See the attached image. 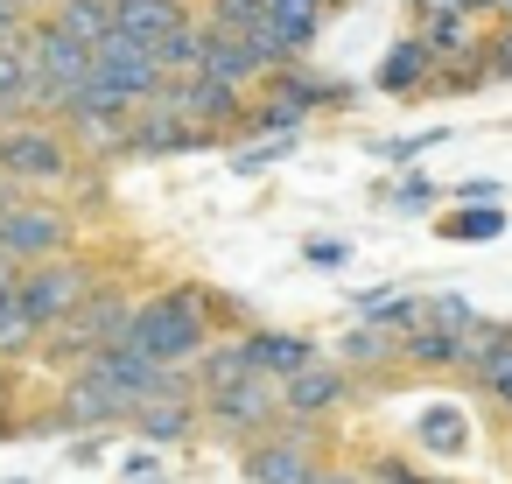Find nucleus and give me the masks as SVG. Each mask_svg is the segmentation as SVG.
Returning <instances> with one entry per match:
<instances>
[{
  "instance_id": "obj_23",
  "label": "nucleus",
  "mask_w": 512,
  "mask_h": 484,
  "mask_svg": "<svg viewBox=\"0 0 512 484\" xmlns=\"http://www.w3.org/2000/svg\"><path fill=\"white\" fill-rule=\"evenodd\" d=\"M190 372H197V400H204V393H218V386H232V379H246V372H260V365L246 358V337H232V344H204V351L190 358Z\"/></svg>"
},
{
  "instance_id": "obj_3",
  "label": "nucleus",
  "mask_w": 512,
  "mask_h": 484,
  "mask_svg": "<svg viewBox=\"0 0 512 484\" xmlns=\"http://www.w3.org/2000/svg\"><path fill=\"white\" fill-rule=\"evenodd\" d=\"M22 50H29V113H43V120H64L71 113V99L85 92V78H92V50L85 43H71L57 22H29V36H22Z\"/></svg>"
},
{
  "instance_id": "obj_5",
  "label": "nucleus",
  "mask_w": 512,
  "mask_h": 484,
  "mask_svg": "<svg viewBox=\"0 0 512 484\" xmlns=\"http://www.w3.org/2000/svg\"><path fill=\"white\" fill-rule=\"evenodd\" d=\"M155 92H162V64H155V50L134 43V36H120V29H106V36L92 43V78H85L78 99L134 113V106H148Z\"/></svg>"
},
{
  "instance_id": "obj_33",
  "label": "nucleus",
  "mask_w": 512,
  "mask_h": 484,
  "mask_svg": "<svg viewBox=\"0 0 512 484\" xmlns=\"http://www.w3.org/2000/svg\"><path fill=\"white\" fill-rule=\"evenodd\" d=\"M449 232H463V239H491V232H505V218H498L491 204H477V211L463 204V218H449Z\"/></svg>"
},
{
  "instance_id": "obj_6",
  "label": "nucleus",
  "mask_w": 512,
  "mask_h": 484,
  "mask_svg": "<svg viewBox=\"0 0 512 484\" xmlns=\"http://www.w3.org/2000/svg\"><path fill=\"white\" fill-rule=\"evenodd\" d=\"M92 288H99V267H92L85 253H57V260L15 267V302H22V316L36 323V337H43V330H57V323H64Z\"/></svg>"
},
{
  "instance_id": "obj_26",
  "label": "nucleus",
  "mask_w": 512,
  "mask_h": 484,
  "mask_svg": "<svg viewBox=\"0 0 512 484\" xmlns=\"http://www.w3.org/2000/svg\"><path fill=\"white\" fill-rule=\"evenodd\" d=\"M400 358H407V365H428V372H449V365H463V337H456V330L421 323V330H407V337H400Z\"/></svg>"
},
{
  "instance_id": "obj_41",
  "label": "nucleus",
  "mask_w": 512,
  "mask_h": 484,
  "mask_svg": "<svg viewBox=\"0 0 512 484\" xmlns=\"http://www.w3.org/2000/svg\"><path fill=\"white\" fill-rule=\"evenodd\" d=\"M463 8H470V15H498V0H463Z\"/></svg>"
},
{
  "instance_id": "obj_45",
  "label": "nucleus",
  "mask_w": 512,
  "mask_h": 484,
  "mask_svg": "<svg viewBox=\"0 0 512 484\" xmlns=\"http://www.w3.org/2000/svg\"><path fill=\"white\" fill-rule=\"evenodd\" d=\"M421 484H449V477H421Z\"/></svg>"
},
{
  "instance_id": "obj_42",
  "label": "nucleus",
  "mask_w": 512,
  "mask_h": 484,
  "mask_svg": "<svg viewBox=\"0 0 512 484\" xmlns=\"http://www.w3.org/2000/svg\"><path fill=\"white\" fill-rule=\"evenodd\" d=\"M22 8H29V15H50V8H57V0H22Z\"/></svg>"
},
{
  "instance_id": "obj_31",
  "label": "nucleus",
  "mask_w": 512,
  "mask_h": 484,
  "mask_svg": "<svg viewBox=\"0 0 512 484\" xmlns=\"http://www.w3.org/2000/svg\"><path fill=\"white\" fill-rule=\"evenodd\" d=\"M421 323H435V330H456V337H470V323H477V302H463V295H428V316ZM414 323V330H421Z\"/></svg>"
},
{
  "instance_id": "obj_11",
  "label": "nucleus",
  "mask_w": 512,
  "mask_h": 484,
  "mask_svg": "<svg viewBox=\"0 0 512 484\" xmlns=\"http://www.w3.org/2000/svg\"><path fill=\"white\" fill-rule=\"evenodd\" d=\"M218 134H204V127H190L162 92L148 99V106H134L127 113V155L134 162H162V155H190V148H211Z\"/></svg>"
},
{
  "instance_id": "obj_30",
  "label": "nucleus",
  "mask_w": 512,
  "mask_h": 484,
  "mask_svg": "<svg viewBox=\"0 0 512 484\" xmlns=\"http://www.w3.org/2000/svg\"><path fill=\"white\" fill-rule=\"evenodd\" d=\"M414 435H421V449H435V456H456V449L470 442V428H463L456 407H428V421H421Z\"/></svg>"
},
{
  "instance_id": "obj_29",
  "label": "nucleus",
  "mask_w": 512,
  "mask_h": 484,
  "mask_svg": "<svg viewBox=\"0 0 512 484\" xmlns=\"http://www.w3.org/2000/svg\"><path fill=\"white\" fill-rule=\"evenodd\" d=\"M470 22H477V15H449V22H421L414 36L435 50V64H456V57L477 50V29H470Z\"/></svg>"
},
{
  "instance_id": "obj_13",
  "label": "nucleus",
  "mask_w": 512,
  "mask_h": 484,
  "mask_svg": "<svg viewBox=\"0 0 512 484\" xmlns=\"http://www.w3.org/2000/svg\"><path fill=\"white\" fill-rule=\"evenodd\" d=\"M64 134H71L78 162H127V113H120V106L71 99V113H64Z\"/></svg>"
},
{
  "instance_id": "obj_1",
  "label": "nucleus",
  "mask_w": 512,
  "mask_h": 484,
  "mask_svg": "<svg viewBox=\"0 0 512 484\" xmlns=\"http://www.w3.org/2000/svg\"><path fill=\"white\" fill-rule=\"evenodd\" d=\"M218 316H232V302L183 281V288H162V295H141V302H134L127 344H134L141 358H155V365H190V358L211 344Z\"/></svg>"
},
{
  "instance_id": "obj_34",
  "label": "nucleus",
  "mask_w": 512,
  "mask_h": 484,
  "mask_svg": "<svg viewBox=\"0 0 512 484\" xmlns=\"http://www.w3.org/2000/svg\"><path fill=\"white\" fill-rule=\"evenodd\" d=\"M393 204H400V211H428V204H435V183H428V176H407V183H393Z\"/></svg>"
},
{
  "instance_id": "obj_24",
  "label": "nucleus",
  "mask_w": 512,
  "mask_h": 484,
  "mask_svg": "<svg viewBox=\"0 0 512 484\" xmlns=\"http://www.w3.org/2000/svg\"><path fill=\"white\" fill-rule=\"evenodd\" d=\"M204 43H211V29L190 15L183 29H169L162 43H155V64H162V78H197L204 71Z\"/></svg>"
},
{
  "instance_id": "obj_36",
  "label": "nucleus",
  "mask_w": 512,
  "mask_h": 484,
  "mask_svg": "<svg viewBox=\"0 0 512 484\" xmlns=\"http://www.w3.org/2000/svg\"><path fill=\"white\" fill-rule=\"evenodd\" d=\"M309 260H316V267H344V246H337V239H309Z\"/></svg>"
},
{
  "instance_id": "obj_14",
  "label": "nucleus",
  "mask_w": 512,
  "mask_h": 484,
  "mask_svg": "<svg viewBox=\"0 0 512 484\" xmlns=\"http://www.w3.org/2000/svg\"><path fill=\"white\" fill-rule=\"evenodd\" d=\"M344 393H351L344 365H323V358H309L302 372H288V379H281V414H295V421H323V414H330Z\"/></svg>"
},
{
  "instance_id": "obj_28",
  "label": "nucleus",
  "mask_w": 512,
  "mask_h": 484,
  "mask_svg": "<svg viewBox=\"0 0 512 484\" xmlns=\"http://www.w3.org/2000/svg\"><path fill=\"white\" fill-rule=\"evenodd\" d=\"M22 113H29V50L0 43V120H22Z\"/></svg>"
},
{
  "instance_id": "obj_22",
  "label": "nucleus",
  "mask_w": 512,
  "mask_h": 484,
  "mask_svg": "<svg viewBox=\"0 0 512 484\" xmlns=\"http://www.w3.org/2000/svg\"><path fill=\"white\" fill-rule=\"evenodd\" d=\"M15 358H36V323L15 302V267L0 260V365H15Z\"/></svg>"
},
{
  "instance_id": "obj_10",
  "label": "nucleus",
  "mask_w": 512,
  "mask_h": 484,
  "mask_svg": "<svg viewBox=\"0 0 512 484\" xmlns=\"http://www.w3.org/2000/svg\"><path fill=\"white\" fill-rule=\"evenodd\" d=\"M204 414H211V428H218V435L253 442V435H267V428L281 421V379L246 372V379H232V386L204 393Z\"/></svg>"
},
{
  "instance_id": "obj_27",
  "label": "nucleus",
  "mask_w": 512,
  "mask_h": 484,
  "mask_svg": "<svg viewBox=\"0 0 512 484\" xmlns=\"http://www.w3.org/2000/svg\"><path fill=\"white\" fill-rule=\"evenodd\" d=\"M267 15H274V29L288 36V50L302 57V50L316 43V29H323V15H330V0H267Z\"/></svg>"
},
{
  "instance_id": "obj_44",
  "label": "nucleus",
  "mask_w": 512,
  "mask_h": 484,
  "mask_svg": "<svg viewBox=\"0 0 512 484\" xmlns=\"http://www.w3.org/2000/svg\"><path fill=\"white\" fill-rule=\"evenodd\" d=\"M498 400H505V407H512V386H505V393H498Z\"/></svg>"
},
{
  "instance_id": "obj_21",
  "label": "nucleus",
  "mask_w": 512,
  "mask_h": 484,
  "mask_svg": "<svg viewBox=\"0 0 512 484\" xmlns=\"http://www.w3.org/2000/svg\"><path fill=\"white\" fill-rule=\"evenodd\" d=\"M393 358H400V330H393V323L358 316V323L344 330V365H351V372H379V365H393Z\"/></svg>"
},
{
  "instance_id": "obj_12",
  "label": "nucleus",
  "mask_w": 512,
  "mask_h": 484,
  "mask_svg": "<svg viewBox=\"0 0 512 484\" xmlns=\"http://www.w3.org/2000/svg\"><path fill=\"white\" fill-rule=\"evenodd\" d=\"M162 99H169L190 127H204V134H239L253 92H232V85H218V78L197 71V78H162Z\"/></svg>"
},
{
  "instance_id": "obj_8",
  "label": "nucleus",
  "mask_w": 512,
  "mask_h": 484,
  "mask_svg": "<svg viewBox=\"0 0 512 484\" xmlns=\"http://www.w3.org/2000/svg\"><path fill=\"white\" fill-rule=\"evenodd\" d=\"M127 414H134V400H127L120 386H106L99 372L71 365V372H64V393H57V407L36 421V435H99V428H120Z\"/></svg>"
},
{
  "instance_id": "obj_9",
  "label": "nucleus",
  "mask_w": 512,
  "mask_h": 484,
  "mask_svg": "<svg viewBox=\"0 0 512 484\" xmlns=\"http://www.w3.org/2000/svg\"><path fill=\"white\" fill-rule=\"evenodd\" d=\"M288 428H267V435H253L246 442V484H316V421H295V414H281Z\"/></svg>"
},
{
  "instance_id": "obj_35",
  "label": "nucleus",
  "mask_w": 512,
  "mask_h": 484,
  "mask_svg": "<svg viewBox=\"0 0 512 484\" xmlns=\"http://www.w3.org/2000/svg\"><path fill=\"white\" fill-rule=\"evenodd\" d=\"M29 22H36V15L22 8V0H0V43H22V36H29Z\"/></svg>"
},
{
  "instance_id": "obj_20",
  "label": "nucleus",
  "mask_w": 512,
  "mask_h": 484,
  "mask_svg": "<svg viewBox=\"0 0 512 484\" xmlns=\"http://www.w3.org/2000/svg\"><path fill=\"white\" fill-rule=\"evenodd\" d=\"M246 358H253L267 379H288V372H302V365L316 358V344L295 337V330H246Z\"/></svg>"
},
{
  "instance_id": "obj_16",
  "label": "nucleus",
  "mask_w": 512,
  "mask_h": 484,
  "mask_svg": "<svg viewBox=\"0 0 512 484\" xmlns=\"http://www.w3.org/2000/svg\"><path fill=\"white\" fill-rule=\"evenodd\" d=\"M197 8H190V0H113V29L120 36H134V43H162L169 29H183Z\"/></svg>"
},
{
  "instance_id": "obj_39",
  "label": "nucleus",
  "mask_w": 512,
  "mask_h": 484,
  "mask_svg": "<svg viewBox=\"0 0 512 484\" xmlns=\"http://www.w3.org/2000/svg\"><path fill=\"white\" fill-rule=\"evenodd\" d=\"M22 197H29V190H22V183H15V176H0V218H8V211H15V204H22Z\"/></svg>"
},
{
  "instance_id": "obj_38",
  "label": "nucleus",
  "mask_w": 512,
  "mask_h": 484,
  "mask_svg": "<svg viewBox=\"0 0 512 484\" xmlns=\"http://www.w3.org/2000/svg\"><path fill=\"white\" fill-rule=\"evenodd\" d=\"M8 414H15V386H8V379H0V442H8V435H15V421H8Z\"/></svg>"
},
{
  "instance_id": "obj_15",
  "label": "nucleus",
  "mask_w": 512,
  "mask_h": 484,
  "mask_svg": "<svg viewBox=\"0 0 512 484\" xmlns=\"http://www.w3.org/2000/svg\"><path fill=\"white\" fill-rule=\"evenodd\" d=\"M197 414H204L197 393H148V400H134L127 421H134L141 442H162V449H169V442H190V435H197Z\"/></svg>"
},
{
  "instance_id": "obj_37",
  "label": "nucleus",
  "mask_w": 512,
  "mask_h": 484,
  "mask_svg": "<svg viewBox=\"0 0 512 484\" xmlns=\"http://www.w3.org/2000/svg\"><path fill=\"white\" fill-rule=\"evenodd\" d=\"M463 204H498V183H456Z\"/></svg>"
},
{
  "instance_id": "obj_40",
  "label": "nucleus",
  "mask_w": 512,
  "mask_h": 484,
  "mask_svg": "<svg viewBox=\"0 0 512 484\" xmlns=\"http://www.w3.org/2000/svg\"><path fill=\"white\" fill-rule=\"evenodd\" d=\"M316 484H365V470H330V463H323V470H316Z\"/></svg>"
},
{
  "instance_id": "obj_32",
  "label": "nucleus",
  "mask_w": 512,
  "mask_h": 484,
  "mask_svg": "<svg viewBox=\"0 0 512 484\" xmlns=\"http://www.w3.org/2000/svg\"><path fill=\"white\" fill-rule=\"evenodd\" d=\"M484 78H491V85H512V22H505V15H498L491 36H484Z\"/></svg>"
},
{
  "instance_id": "obj_43",
  "label": "nucleus",
  "mask_w": 512,
  "mask_h": 484,
  "mask_svg": "<svg viewBox=\"0 0 512 484\" xmlns=\"http://www.w3.org/2000/svg\"><path fill=\"white\" fill-rule=\"evenodd\" d=\"M498 15H505V22H512V0H498Z\"/></svg>"
},
{
  "instance_id": "obj_25",
  "label": "nucleus",
  "mask_w": 512,
  "mask_h": 484,
  "mask_svg": "<svg viewBox=\"0 0 512 484\" xmlns=\"http://www.w3.org/2000/svg\"><path fill=\"white\" fill-rule=\"evenodd\" d=\"M43 22H57L71 43H85V50H92V43L113 29V0H57V8H50Z\"/></svg>"
},
{
  "instance_id": "obj_17",
  "label": "nucleus",
  "mask_w": 512,
  "mask_h": 484,
  "mask_svg": "<svg viewBox=\"0 0 512 484\" xmlns=\"http://www.w3.org/2000/svg\"><path fill=\"white\" fill-rule=\"evenodd\" d=\"M379 92H393V99H414V92H428V78H435V50L421 43V36H400L386 57H379Z\"/></svg>"
},
{
  "instance_id": "obj_7",
  "label": "nucleus",
  "mask_w": 512,
  "mask_h": 484,
  "mask_svg": "<svg viewBox=\"0 0 512 484\" xmlns=\"http://www.w3.org/2000/svg\"><path fill=\"white\" fill-rule=\"evenodd\" d=\"M78 246V211L64 197H22L8 218H0V260L8 267H36V260H57Z\"/></svg>"
},
{
  "instance_id": "obj_2",
  "label": "nucleus",
  "mask_w": 512,
  "mask_h": 484,
  "mask_svg": "<svg viewBox=\"0 0 512 484\" xmlns=\"http://www.w3.org/2000/svg\"><path fill=\"white\" fill-rule=\"evenodd\" d=\"M127 323H134V295L127 288H113V281H99L57 330H43L36 337V358L43 365H57V372H71V365H85L92 351H106V344H120L127 337Z\"/></svg>"
},
{
  "instance_id": "obj_19",
  "label": "nucleus",
  "mask_w": 512,
  "mask_h": 484,
  "mask_svg": "<svg viewBox=\"0 0 512 484\" xmlns=\"http://www.w3.org/2000/svg\"><path fill=\"white\" fill-rule=\"evenodd\" d=\"M204 78H218V85H232V92H260L267 64L253 57L246 36H211V43H204Z\"/></svg>"
},
{
  "instance_id": "obj_4",
  "label": "nucleus",
  "mask_w": 512,
  "mask_h": 484,
  "mask_svg": "<svg viewBox=\"0 0 512 484\" xmlns=\"http://www.w3.org/2000/svg\"><path fill=\"white\" fill-rule=\"evenodd\" d=\"M71 169H78V148L64 120H43V113L0 120V176H15L22 190H64Z\"/></svg>"
},
{
  "instance_id": "obj_18",
  "label": "nucleus",
  "mask_w": 512,
  "mask_h": 484,
  "mask_svg": "<svg viewBox=\"0 0 512 484\" xmlns=\"http://www.w3.org/2000/svg\"><path fill=\"white\" fill-rule=\"evenodd\" d=\"M260 85H267V92H281V99H295L309 120H316V113H337V106L351 99V85H330L323 71H302V64H281V71H267Z\"/></svg>"
}]
</instances>
